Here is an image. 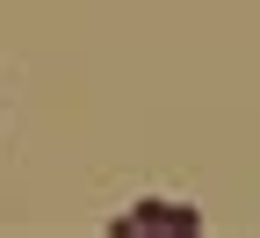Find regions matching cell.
I'll return each mask as SVG.
<instances>
[{"instance_id":"obj_1","label":"cell","mask_w":260,"mask_h":238,"mask_svg":"<svg viewBox=\"0 0 260 238\" xmlns=\"http://www.w3.org/2000/svg\"><path fill=\"white\" fill-rule=\"evenodd\" d=\"M116 231H195V210H167V202H152V210H130Z\"/></svg>"}]
</instances>
